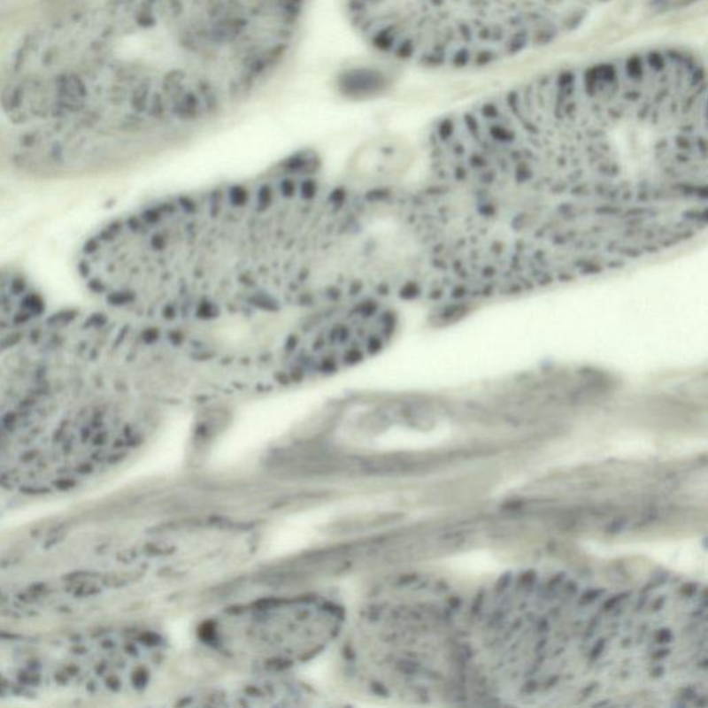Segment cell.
Instances as JSON below:
<instances>
[{"instance_id":"6da1fadb","label":"cell","mask_w":708,"mask_h":708,"mask_svg":"<svg viewBox=\"0 0 708 708\" xmlns=\"http://www.w3.org/2000/svg\"><path fill=\"white\" fill-rule=\"evenodd\" d=\"M471 108L604 272L663 250L670 118L635 64L614 58L570 66Z\"/></svg>"},{"instance_id":"7a4b0ae2","label":"cell","mask_w":708,"mask_h":708,"mask_svg":"<svg viewBox=\"0 0 708 708\" xmlns=\"http://www.w3.org/2000/svg\"><path fill=\"white\" fill-rule=\"evenodd\" d=\"M159 395L136 328L98 307L49 309L0 383V491L63 496L142 446Z\"/></svg>"},{"instance_id":"3957f363","label":"cell","mask_w":708,"mask_h":708,"mask_svg":"<svg viewBox=\"0 0 708 708\" xmlns=\"http://www.w3.org/2000/svg\"><path fill=\"white\" fill-rule=\"evenodd\" d=\"M703 0H345L349 22L386 58L424 68H474L557 43L621 4L653 13Z\"/></svg>"},{"instance_id":"277c9868","label":"cell","mask_w":708,"mask_h":708,"mask_svg":"<svg viewBox=\"0 0 708 708\" xmlns=\"http://www.w3.org/2000/svg\"><path fill=\"white\" fill-rule=\"evenodd\" d=\"M0 624V704H103L144 695L166 646L137 624Z\"/></svg>"},{"instance_id":"5b68a950","label":"cell","mask_w":708,"mask_h":708,"mask_svg":"<svg viewBox=\"0 0 708 708\" xmlns=\"http://www.w3.org/2000/svg\"><path fill=\"white\" fill-rule=\"evenodd\" d=\"M343 627V609L327 597H266L216 614L204 626L201 638L225 660L263 675H280L321 655Z\"/></svg>"},{"instance_id":"8992f818","label":"cell","mask_w":708,"mask_h":708,"mask_svg":"<svg viewBox=\"0 0 708 708\" xmlns=\"http://www.w3.org/2000/svg\"><path fill=\"white\" fill-rule=\"evenodd\" d=\"M49 309L43 292L28 275L0 269V383L17 351Z\"/></svg>"}]
</instances>
